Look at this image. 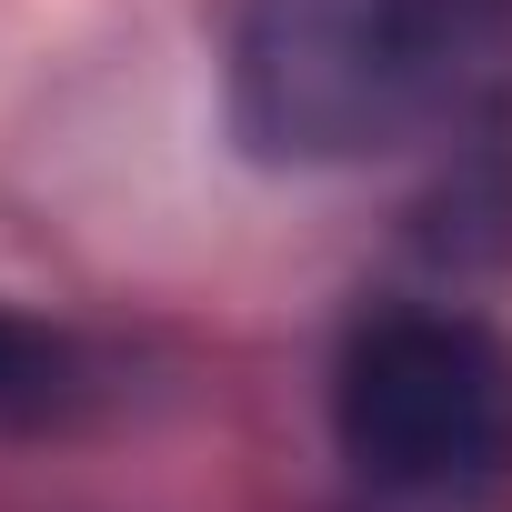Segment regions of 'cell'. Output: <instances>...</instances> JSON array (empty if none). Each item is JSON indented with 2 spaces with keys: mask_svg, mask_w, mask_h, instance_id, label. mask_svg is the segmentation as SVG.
Instances as JSON below:
<instances>
[{
  "mask_svg": "<svg viewBox=\"0 0 512 512\" xmlns=\"http://www.w3.org/2000/svg\"><path fill=\"white\" fill-rule=\"evenodd\" d=\"M332 432L402 502H492L512 482V352L472 312H372L342 342Z\"/></svg>",
  "mask_w": 512,
  "mask_h": 512,
  "instance_id": "obj_2",
  "label": "cell"
},
{
  "mask_svg": "<svg viewBox=\"0 0 512 512\" xmlns=\"http://www.w3.org/2000/svg\"><path fill=\"white\" fill-rule=\"evenodd\" d=\"M512 91V0H241L231 131L282 171H362Z\"/></svg>",
  "mask_w": 512,
  "mask_h": 512,
  "instance_id": "obj_1",
  "label": "cell"
},
{
  "mask_svg": "<svg viewBox=\"0 0 512 512\" xmlns=\"http://www.w3.org/2000/svg\"><path fill=\"white\" fill-rule=\"evenodd\" d=\"M31 372H41V342H31L21 322H0V392H21Z\"/></svg>",
  "mask_w": 512,
  "mask_h": 512,
  "instance_id": "obj_3",
  "label": "cell"
}]
</instances>
